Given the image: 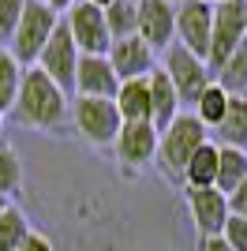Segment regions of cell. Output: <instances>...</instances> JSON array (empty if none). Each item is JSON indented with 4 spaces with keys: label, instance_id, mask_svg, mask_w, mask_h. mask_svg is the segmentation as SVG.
<instances>
[{
    "label": "cell",
    "instance_id": "cell-1",
    "mask_svg": "<svg viewBox=\"0 0 247 251\" xmlns=\"http://www.w3.org/2000/svg\"><path fill=\"white\" fill-rule=\"evenodd\" d=\"M11 116L26 127H38V131H60L72 120V98L41 68H26L19 83V98L11 105Z\"/></svg>",
    "mask_w": 247,
    "mask_h": 251
},
{
    "label": "cell",
    "instance_id": "cell-2",
    "mask_svg": "<svg viewBox=\"0 0 247 251\" xmlns=\"http://www.w3.org/2000/svg\"><path fill=\"white\" fill-rule=\"evenodd\" d=\"M202 143H210V127H206L195 113H180L173 124L157 135V157H154L157 169H161L169 180L180 184L184 165L191 161V154H195Z\"/></svg>",
    "mask_w": 247,
    "mask_h": 251
},
{
    "label": "cell",
    "instance_id": "cell-3",
    "mask_svg": "<svg viewBox=\"0 0 247 251\" xmlns=\"http://www.w3.org/2000/svg\"><path fill=\"white\" fill-rule=\"evenodd\" d=\"M60 19L64 15L56 8H49L45 0H26V8H23V15H19V26H15V34H11V42H8V52L23 68H34L41 49L49 45L52 30L60 26Z\"/></svg>",
    "mask_w": 247,
    "mask_h": 251
},
{
    "label": "cell",
    "instance_id": "cell-4",
    "mask_svg": "<svg viewBox=\"0 0 247 251\" xmlns=\"http://www.w3.org/2000/svg\"><path fill=\"white\" fill-rule=\"evenodd\" d=\"M72 127L79 131L86 147L113 150L124 120L116 113V101H109V98H72Z\"/></svg>",
    "mask_w": 247,
    "mask_h": 251
},
{
    "label": "cell",
    "instance_id": "cell-5",
    "mask_svg": "<svg viewBox=\"0 0 247 251\" xmlns=\"http://www.w3.org/2000/svg\"><path fill=\"white\" fill-rule=\"evenodd\" d=\"M161 72L169 75V83L176 86V94H180V101H184L187 113H191L195 101L206 94V86L214 83L210 64H206L202 56H195V52H187L184 45H176V42L161 52Z\"/></svg>",
    "mask_w": 247,
    "mask_h": 251
},
{
    "label": "cell",
    "instance_id": "cell-6",
    "mask_svg": "<svg viewBox=\"0 0 247 251\" xmlns=\"http://www.w3.org/2000/svg\"><path fill=\"white\" fill-rule=\"evenodd\" d=\"M244 42H247V0L214 4V34H210V52H206L210 72H217Z\"/></svg>",
    "mask_w": 247,
    "mask_h": 251
},
{
    "label": "cell",
    "instance_id": "cell-7",
    "mask_svg": "<svg viewBox=\"0 0 247 251\" xmlns=\"http://www.w3.org/2000/svg\"><path fill=\"white\" fill-rule=\"evenodd\" d=\"M64 26L72 34V42L79 45L82 56H105L113 45L109 23H105V8L90 4V0H75L72 8L64 11Z\"/></svg>",
    "mask_w": 247,
    "mask_h": 251
},
{
    "label": "cell",
    "instance_id": "cell-8",
    "mask_svg": "<svg viewBox=\"0 0 247 251\" xmlns=\"http://www.w3.org/2000/svg\"><path fill=\"white\" fill-rule=\"evenodd\" d=\"M79 56H82L79 45L72 42V34H68V26H64V19H60V26L52 30L49 45L41 49V56H38L34 68H41V72L49 75L64 94L75 98V68H79Z\"/></svg>",
    "mask_w": 247,
    "mask_h": 251
},
{
    "label": "cell",
    "instance_id": "cell-9",
    "mask_svg": "<svg viewBox=\"0 0 247 251\" xmlns=\"http://www.w3.org/2000/svg\"><path fill=\"white\" fill-rule=\"evenodd\" d=\"M210 34H214V0H180L176 4V45L206 60Z\"/></svg>",
    "mask_w": 247,
    "mask_h": 251
},
{
    "label": "cell",
    "instance_id": "cell-10",
    "mask_svg": "<svg viewBox=\"0 0 247 251\" xmlns=\"http://www.w3.org/2000/svg\"><path fill=\"white\" fill-rule=\"evenodd\" d=\"M105 56H109V64H113V72H116L120 83H127V79H150V75L157 72V64H161V56H157L139 34L113 42Z\"/></svg>",
    "mask_w": 247,
    "mask_h": 251
},
{
    "label": "cell",
    "instance_id": "cell-11",
    "mask_svg": "<svg viewBox=\"0 0 247 251\" xmlns=\"http://www.w3.org/2000/svg\"><path fill=\"white\" fill-rule=\"evenodd\" d=\"M135 34L161 56L176 42V4H169V0H139Z\"/></svg>",
    "mask_w": 247,
    "mask_h": 251
},
{
    "label": "cell",
    "instance_id": "cell-12",
    "mask_svg": "<svg viewBox=\"0 0 247 251\" xmlns=\"http://www.w3.org/2000/svg\"><path fill=\"white\" fill-rule=\"evenodd\" d=\"M184 202H187V214H191V221H195L198 229V240H214V236H221V229H225L228 221V199L221 195L217 188H184Z\"/></svg>",
    "mask_w": 247,
    "mask_h": 251
},
{
    "label": "cell",
    "instance_id": "cell-13",
    "mask_svg": "<svg viewBox=\"0 0 247 251\" xmlns=\"http://www.w3.org/2000/svg\"><path fill=\"white\" fill-rule=\"evenodd\" d=\"M113 154H116V161H120L124 169L154 165V157H157V127L150 124V120H143V124H124L120 135H116V143H113Z\"/></svg>",
    "mask_w": 247,
    "mask_h": 251
},
{
    "label": "cell",
    "instance_id": "cell-14",
    "mask_svg": "<svg viewBox=\"0 0 247 251\" xmlns=\"http://www.w3.org/2000/svg\"><path fill=\"white\" fill-rule=\"evenodd\" d=\"M116 90H120V79H116L109 56H79V68H75V98H109L113 101Z\"/></svg>",
    "mask_w": 247,
    "mask_h": 251
},
{
    "label": "cell",
    "instance_id": "cell-15",
    "mask_svg": "<svg viewBox=\"0 0 247 251\" xmlns=\"http://www.w3.org/2000/svg\"><path fill=\"white\" fill-rule=\"evenodd\" d=\"M180 113H187V109H184V101H180V94H176V86L169 83V75L161 72V64H157V72L150 75V124L157 127V135H161Z\"/></svg>",
    "mask_w": 247,
    "mask_h": 251
},
{
    "label": "cell",
    "instance_id": "cell-16",
    "mask_svg": "<svg viewBox=\"0 0 247 251\" xmlns=\"http://www.w3.org/2000/svg\"><path fill=\"white\" fill-rule=\"evenodd\" d=\"M217 147L247 150V94H228V109L221 116V124L210 131Z\"/></svg>",
    "mask_w": 247,
    "mask_h": 251
},
{
    "label": "cell",
    "instance_id": "cell-17",
    "mask_svg": "<svg viewBox=\"0 0 247 251\" xmlns=\"http://www.w3.org/2000/svg\"><path fill=\"white\" fill-rule=\"evenodd\" d=\"M116 113L124 124H143L150 120V79H127L116 90Z\"/></svg>",
    "mask_w": 247,
    "mask_h": 251
},
{
    "label": "cell",
    "instance_id": "cell-18",
    "mask_svg": "<svg viewBox=\"0 0 247 251\" xmlns=\"http://www.w3.org/2000/svg\"><path fill=\"white\" fill-rule=\"evenodd\" d=\"M217 143H202V147L191 154V161L184 165V176H180V188H214L217 184Z\"/></svg>",
    "mask_w": 247,
    "mask_h": 251
},
{
    "label": "cell",
    "instance_id": "cell-19",
    "mask_svg": "<svg viewBox=\"0 0 247 251\" xmlns=\"http://www.w3.org/2000/svg\"><path fill=\"white\" fill-rule=\"evenodd\" d=\"M217 150L221 154H217V184L214 188L221 195H228V191H236L247 180V150H232V147H217Z\"/></svg>",
    "mask_w": 247,
    "mask_h": 251
},
{
    "label": "cell",
    "instance_id": "cell-20",
    "mask_svg": "<svg viewBox=\"0 0 247 251\" xmlns=\"http://www.w3.org/2000/svg\"><path fill=\"white\" fill-rule=\"evenodd\" d=\"M214 83L221 86L225 94H247V42L214 72Z\"/></svg>",
    "mask_w": 247,
    "mask_h": 251
},
{
    "label": "cell",
    "instance_id": "cell-21",
    "mask_svg": "<svg viewBox=\"0 0 247 251\" xmlns=\"http://www.w3.org/2000/svg\"><path fill=\"white\" fill-rule=\"evenodd\" d=\"M23 72H26V68H23L8 49H0V116H8L11 105H15V98H19Z\"/></svg>",
    "mask_w": 247,
    "mask_h": 251
},
{
    "label": "cell",
    "instance_id": "cell-22",
    "mask_svg": "<svg viewBox=\"0 0 247 251\" xmlns=\"http://www.w3.org/2000/svg\"><path fill=\"white\" fill-rule=\"evenodd\" d=\"M30 221H26V214H23L15 202H11L4 214H0V251H19L23 244H26V236H30Z\"/></svg>",
    "mask_w": 247,
    "mask_h": 251
},
{
    "label": "cell",
    "instance_id": "cell-23",
    "mask_svg": "<svg viewBox=\"0 0 247 251\" xmlns=\"http://www.w3.org/2000/svg\"><path fill=\"white\" fill-rule=\"evenodd\" d=\"M19 191H23V157H19V150L4 139V143H0V195L15 199Z\"/></svg>",
    "mask_w": 247,
    "mask_h": 251
},
{
    "label": "cell",
    "instance_id": "cell-24",
    "mask_svg": "<svg viewBox=\"0 0 247 251\" xmlns=\"http://www.w3.org/2000/svg\"><path fill=\"white\" fill-rule=\"evenodd\" d=\"M105 23H109L113 42L131 38V34H135V23H139V0H113V4L105 8Z\"/></svg>",
    "mask_w": 247,
    "mask_h": 251
},
{
    "label": "cell",
    "instance_id": "cell-25",
    "mask_svg": "<svg viewBox=\"0 0 247 251\" xmlns=\"http://www.w3.org/2000/svg\"><path fill=\"white\" fill-rule=\"evenodd\" d=\"M225 109H228V94H225V90H221L217 83H210V86H206V94L195 101V109H191V113H195L198 120H202V124L210 127V131H214V127L221 124Z\"/></svg>",
    "mask_w": 247,
    "mask_h": 251
},
{
    "label": "cell",
    "instance_id": "cell-26",
    "mask_svg": "<svg viewBox=\"0 0 247 251\" xmlns=\"http://www.w3.org/2000/svg\"><path fill=\"white\" fill-rule=\"evenodd\" d=\"M23 8H26V0H0V49H8L11 34L19 26Z\"/></svg>",
    "mask_w": 247,
    "mask_h": 251
},
{
    "label": "cell",
    "instance_id": "cell-27",
    "mask_svg": "<svg viewBox=\"0 0 247 251\" xmlns=\"http://www.w3.org/2000/svg\"><path fill=\"white\" fill-rule=\"evenodd\" d=\"M221 240L232 251H247V218H232V214H228L225 229H221Z\"/></svg>",
    "mask_w": 247,
    "mask_h": 251
},
{
    "label": "cell",
    "instance_id": "cell-28",
    "mask_svg": "<svg viewBox=\"0 0 247 251\" xmlns=\"http://www.w3.org/2000/svg\"><path fill=\"white\" fill-rule=\"evenodd\" d=\"M225 199H228V214H232V218H247V180L236 191H228Z\"/></svg>",
    "mask_w": 247,
    "mask_h": 251
},
{
    "label": "cell",
    "instance_id": "cell-29",
    "mask_svg": "<svg viewBox=\"0 0 247 251\" xmlns=\"http://www.w3.org/2000/svg\"><path fill=\"white\" fill-rule=\"evenodd\" d=\"M19 251H56V248H52L49 236H41V232H30V236H26V244H23Z\"/></svg>",
    "mask_w": 247,
    "mask_h": 251
},
{
    "label": "cell",
    "instance_id": "cell-30",
    "mask_svg": "<svg viewBox=\"0 0 247 251\" xmlns=\"http://www.w3.org/2000/svg\"><path fill=\"white\" fill-rule=\"evenodd\" d=\"M198 251H232V248H228L221 236H214V240H202V244H198Z\"/></svg>",
    "mask_w": 247,
    "mask_h": 251
},
{
    "label": "cell",
    "instance_id": "cell-31",
    "mask_svg": "<svg viewBox=\"0 0 247 251\" xmlns=\"http://www.w3.org/2000/svg\"><path fill=\"white\" fill-rule=\"evenodd\" d=\"M8 206H11V199H8V195H0V214H4Z\"/></svg>",
    "mask_w": 247,
    "mask_h": 251
},
{
    "label": "cell",
    "instance_id": "cell-32",
    "mask_svg": "<svg viewBox=\"0 0 247 251\" xmlns=\"http://www.w3.org/2000/svg\"><path fill=\"white\" fill-rule=\"evenodd\" d=\"M90 4H98V8H109V4H113V0H90Z\"/></svg>",
    "mask_w": 247,
    "mask_h": 251
},
{
    "label": "cell",
    "instance_id": "cell-33",
    "mask_svg": "<svg viewBox=\"0 0 247 251\" xmlns=\"http://www.w3.org/2000/svg\"><path fill=\"white\" fill-rule=\"evenodd\" d=\"M0 143H4V116H0Z\"/></svg>",
    "mask_w": 247,
    "mask_h": 251
},
{
    "label": "cell",
    "instance_id": "cell-34",
    "mask_svg": "<svg viewBox=\"0 0 247 251\" xmlns=\"http://www.w3.org/2000/svg\"><path fill=\"white\" fill-rule=\"evenodd\" d=\"M169 4H180V0H169Z\"/></svg>",
    "mask_w": 247,
    "mask_h": 251
},
{
    "label": "cell",
    "instance_id": "cell-35",
    "mask_svg": "<svg viewBox=\"0 0 247 251\" xmlns=\"http://www.w3.org/2000/svg\"><path fill=\"white\" fill-rule=\"evenodd\" d=\"M214 4H221V0H214Z\"/></svg>",
    "mask_w": 247,
    "mask_h": 251
}]
</instances>
